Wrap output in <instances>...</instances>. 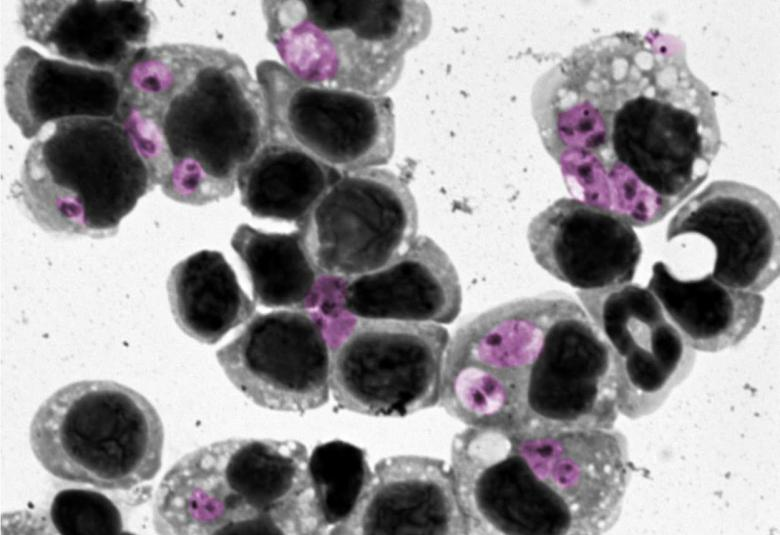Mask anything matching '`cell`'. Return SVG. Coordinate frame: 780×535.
I'll use <instances>...</instances> for the list:
<instances>
[{
  "label": "cell",
  "instance_id": "10",
  "mask_svg": "<svg viewBox=\"0 0 780 535\" xmlns=\"http://www.w3.org/2000/svg\"><path fill=\"white\" fill-rule=\"evenodd\" d=\"M296 226L321 273L352 278L385 267L411 245L418 209L400 176L366 168L342 173Z\"/></svg>",
  "mask_w": 780,
  "mask_h": 535
},
{
  "label": "cell",
  "instance_id": "22",
  "mask_svg": "<svg viewBox=\"0 0 780 535\" xmlns=\"http://www.w3.org/2000/svg\"><path fill=\"white\" fill-rule=\"evenodd\" d=\"M341 175L295 146L267 141L241 168L237 186L254 217L297 225Z\"/></svg>",
  "mask_w": 780,
  "mask_h": 535
},
{
  "label": "cell",
  "instance_id": "8",
  "mask_svg": "<svg viewBox=\"0 0 780 535\" xmlns=\"http://www.w3.org/2000/svg\"><path fill=\"white\" fill-rule=\"evenodd\" d=\"M319 316L330 352V388L340 408L405 417L439 403L450 341L445 327L364 319L343 310Z\"/></svg>",
  "mask_w": 780,
  "mask_h": 535
},
{
  "label": "cell",
  "instance_id": "7",
  "mask_svg": "<svg viewBox=\"0 0 780 535\" xmlns=\"http://www.w3.org/2000/svg\"><path fill=\"white\" fill-rule=\"evenodd\" d=\"M29 442L51 475L126 491L159 472L164 428L139 392L111 380H83L61 387L40 405Z\"/></svg>",
  "mask_w": 780,
  "mask_h": 535
},
{
  "label": "cell",
  "instance_id": "25",
  "mask_svg": "<svg viewBox=\"0 0 780 535\" xmlns=\"http://www.w3.org/2000/svg\"><path fill=\"white\" fill-rule=\"evenodd\" d=\"M50 519L64 535H116L123 531L117 506L104 494L89 489H64L53 498Z\"/></svg>",
  "mask_w": 780,
  "mask_h": 535
},
{
  "label": "cell",
  "instance_id": "17",
  "mask_svg": "<svg viewBox=\"0 0 780 535\" xmlns=\"http://www.w3.org/2000/svg\"><path fill=\"white\" fill-rule=\"evenodd\" d=\"M25 36L73 63L122 74L153 23L145 1L30 0L18 11Z\"/></svg>",
  "mask_w": 780,
  "mask_h": 535
},
{
  "label": "cell",
  "instance_id": "19",
  "mask_svg": "<svg viewBox=\"0 0 780 535\" xmlns=\"http://www.w3.org/2000/svg\"><path fill=\"white\" fill-rule=\"evenodd\" d=\"M122 74L47 58L29 46L16 50L5 67V105L26 139L45 125L77 117L115 119Z\"/></svg>",
  "mask_w": 780,
  "mask_h": 535
},
{
  "label": "cell",
  "instance_id": "16",
  "mask_svg": "<svg viewBox=\"0 0 780 535\" xmlns=\"http://www.w3.org/2000/svg\"><path fill=\"white\" fill-rule=\"evenodd\" d=\"M336 534H471L451 466L421 455L379 460L354 517Z\"/></svg>",
  "mask_w": 780,
  "mask_h": 535
},
{
  "label": "cell",
  "instance_id": "20",
  "mask_svg": "<svg viewBox=\"0 0 780 535\" xmlns=\"http://www.w3.org/2000/svg\"><path fill=\"white\" fill-rule=\"evenodd\" d=\"M647 289L686 342L703 352L738 345L760 321L761 294L727 287L709 273L680 279L662 261L652 266Z\"/></svg>",
  "mask_w": 780,
  "mask_h": 535
},
{
  "label": "cell",
  "instance_id": "12",
  "mask_svg": "<svg viewBox=\"0 0 780 535\" xmlns=\"http://www.w3.org/2000/svg\"><path fill=\"white\" fill-rule=\"evenodd\" d=\"M576 294L612 348L618 412L637 419L658 410L691 372L695 350L647 288L626 283Z\"/></svg>",
  "mask_w": 780,
  "mask_h": 535
},
{
  "label": "cell",
  "instance_id": "1",
  "mask_svg": "<svg viewBox=\"0 0 780 535\" xmlns=\"http://www.w3.org/2000/svg\"><path fill=\"white\" fill-rule=\"evenodd\" d=\"M531 108L569 193L639 228L688 198L722 145L685 42L655 28L574 48L537 79Z\"/></svg>",
  "mask_w": 780,
  "mask_h": 535
},
{
  "label": "cell",
  "instance_id": "2",
  "mask_svg": "<svg viewBox=\"0 0 780 535\" xmlns=\"http://www.w3.org/2000/svg\"><path fill=\"white\" fill-rule=\"evenodd\" d=\"M439 403L467 427L514 435L612 429L619 413L614 354L571 296L517 299L455 331Z\"/></svg>",
  "mask_w": 780,
  "mask_h": 535
},
{
  "label": "cell",
  "instance_id": "21",
  "mask_svg": "<svg viewBox=\"0 0 780 535\" xmlns=\"http://www.w3.org/2000/svg\"><path fill=\"white\" fill-rule=\"evenodd\" d=\"M173 318L196 341L213 345L248 322L256 304L223 254L201 250L176 264L167 280Z\"/></svg>",
  "mask_w": 780,
  "mask_h": 535
},
{
  "label": "cell",
  "instance_id": "14",
  "mask_svg": "<svg viewBox=\"0 0 780 535\" xmlns=\"http://www.w3.org/2000/svg\"><path fill=\"white\" fill-rule=\"evenodd\" d=\"M691 233L712 243L709 274L721 284L759 293L778 278L779 206L761 189L732 180L711 182L671 218L666 241Z\"/></svg>",
  "mask_w": 780,
  "mask_h": 535
},
{
  "label": "cell",
  "instance_id": "23",
  "mask_svg": "<svg viewBox=\"0 0 780 535\" xmlns=\"http://www.w3.org/2000/svg\"><path fill=\"white\" fill-rule=\"evenodd\" d=\"M231 246L245 268L255 302L268 308L317 309L327 275L313 263L298 230L265 232L243 223Z\"/></svg>",
  "mask_w": 780,
  "mask_h": 535
},
{
  "label": "cell",
  "instance_id": "13",
  "mask_svg": "<svg viewBox=\"0 0 780 535\" xmlns=\"http://www.w3.org/2000/svg\"><path fill=\"white\" fill-rule=\"evenodd\" d=\"M510 435L567 535L604 534L616 524L630 480L628 444L621 432Z\"/></svg>",
  "mask_w": 780,
  "mask_h": 535
},
{
  "label": "cell",
  "instance_id": "9",
  "mask_svg": "<svg viewBox=\"0 0 780 535\" xmlns=\"http://www.w3.org/2000/svg\"><path fill=\"white\" fill-rule=\"evenodd\" d=\"M255 72L266 102L268 141L295 146L342 173L392 158L390 97L311 85L274 60H262Z\"/></svg>",
  "mask_w": 780,
  "mask_h": 535
},
{
  "label": "cell",
  "instance_id": "15",
  "mask_svg": "<svg viewBox=\"0 0 780 535\" xmlns=\"http://www.w3.org/2000/svg\"><path fill=\"white\" fill-rule=\"evenodd\" d=\"M527 241L540 267L579 290L630 283L642 256L629 222L574 197L560 198L537 214Z\"/></svg>",
  "mask_w": 780,
  "mask_h": 535
},
{
  "label": "cell",
  "instance_id": "18",
  "mask_svg": "<svg viewBox=\"0 0 780 535\" xmlns=\"http://www.w3.org/2000/svg\"><path fill=\"white\" fill-rule=\"evenodd\" d=\"M458 273L431 238L417 236L385 267L341 278L339 309L364 319L450 324L462 306Z\"/></svg>",
  "mask_w": 780,
  "mask_h": 535
},
{
  "label": "cell",
  "instance_id": "6",
  "mask_svg": "<svg viewBox=\"0 0 780 535\" xmlns=\"http://www.w3.org/2000/svg\"><path fill=\"white\" fill-rule=\"evenodd\" d=\"M154 187L118 121L77 117L30 145L12 192L44 231L101 239Z\"/></svg>",
  "mask_w": 780,
  "mask_h": 535
},
{
  "label": "cell",
  "instance_id": "5",
  "mask_svg": "<svg viewBox=\"0 0 780 535\" xmlns=\"http://www.w3.org/2000/svg\"><path fill=\"white\" fill-rule=\"evenodd\" d=\"M261 8L267 40L295 77L368 96L397 84L405 55L432 27L418 0H268Z\"/></svg>",
  "mask_w": 780,
  "mask_h": 535
},
{
  "label": "cell",
  "instance_id": "24",
  "mask_svg": "<svg viewBox=\"0 0 780 535\" xmlns=\"http://www.w3.org/2000/svg\"><path fill=\"white\" fill-rule=\"evenodd\" d=\"M309 473L319 510L330 534L356 514L370 487L373 471L362 448L342 440L315 446Z\"/></svg>",
  "mask_w": 780,
  "mask_h": 535
},
{
  "label": "cell",
  "instance_id": "3",
  "mask_svg": "<svg viewBox=\"0 0 780 535\" xmlns=\"http://www.w3.org/2000/svg\"><path fill=\"white\" fill-rule=\"evenodd\" d=\"M172 200L202 206L230 197L268 141L262 89L222 48L166 43L139 51L122 73L116 118Z\"/></svg>",
  "mask_w": 780,
  "mask_h": 535
},
{
  "label": "cell",
  "instance_id": "4",
  "mask_svg": "<svg viewBox=\"0 0 780 535\" xmlns=\"http://www.w3.org/2000/svg\"><path fill=\"white\" fill-rule=\"evenodd\" d=\"M158 534L318 535L329 532L297 440L230 438L179 459L155 495Z\"/></svg>",
  "mask_w": 780,
  "mask_h": 535
},
{
  "label": "cell",
  "instance_id": "11",
  "mask_svg": "<svg viewBox=\"0 0 780 535\" xmlns=\"http://www.w3.org/2000/svg\"><path fill=\"white\" fill-rule=\"evenodd\" d=\"M216 358L229 381L263 408L302 414L329 400L330 352L314 310L257 313Z\"/></svg>",
  "mask_w": 780,
  "mask_h": 535
}]
</instances>
